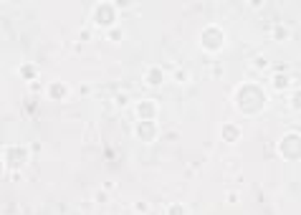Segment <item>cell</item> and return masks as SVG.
<instances>
[{"label":"cell","instance_id":"6da1fadb","mask_svg":"<svg viewBox=\"0 0 301 215\" xmlns=\"http://www.w3.org/2000/svg\"><path fill=\"white\" fill-rule=\"evenodd\" d=\"M162 81V71L160 68H152L149 71V84H160Z\"/></svg>","mask_w":301,"mask_h":215},{"label":"cell","instance_id":"7a4b0ae2","mask_svg":"<svg viewBox=\"0 0 301 215\" xmlns=\"http://www.w3.org/2000/svg\"><path fill=\"white\" fill-rule=\"evenodd\" d=\"M172 215H185V210L182 207H172Z\"/></svg>","mask_w":301,"mask_h":215},{"label":"cell","instance_id":"3957f363","mask_svg":"<svg viewBox=\"0 0 301 215\" xmlns=\"http://www.w3.org/2000/svg\"><path fill=\"white\" fill-rule=\"evenodd\" d=\"M299 104H301V94H296V106H299Z\"/></svg>","mask_w":301,"mask_h":215}]
</instances>
